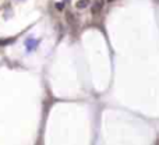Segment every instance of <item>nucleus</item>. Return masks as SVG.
Listing matches in <instances>:
<instances>
[{
    "mask_svg": "<svg viewBox=\"0 0 159 145\" xmlns=\"http://www.w3.org/2000/svg\"><path fill=\"white\" fill-rule=\"evenodd\" d=\"M38 43H39V41H35V39H27V41H25V46H27V49L30 50H35V48L38 46Z\"/></svg>",
    "mask_w": 159,
    "mask_h": 145,
    "instance_id": "obj_2",
    "label": "nucleus"
},
{
    "mask_svg": "<svg viewBox=\"0 0 159 145\" xmlns=\"http://www.w3.org/2000/svg\"><path fill=\"white\" fill-rule=\"evenodd\" d=\"M91 0H77V3H75V7L78 8V10H84V8H87L88 6H89Z\"/></svg>",
    "mask_w": 159,
    "mask_h": 145,
    "instance_id": "obj_3",
    "label": "nucleus"
},
{
    "mask_svg": "<svg viewBox=\"0 0 159 145\" xmlns=\"http://www.w3.org/2000/svg\"><path fill=\"white\" fill-rule=\"evenodd\" d=\"M103 6H105V0H95L93 4L91 6V13L93 16H98L102 10H103Z\"/></svg>",
    "mask_w": 159,
    "mask_h": 145,
    "instance_id": "obj_1",
    "label": "nucleus"
},
{
    "mask_svg": "<svg viewBox=\"0 0 159 145\" xmlns=\"http://www.w3.org/2000/svg\"><path fill=\"white\" fill-rule=\"evenodd\" d=\"M109 2H112V0H109Z\"/></svg>",
    "mask_w": 159,
    "mask_h": 145,
    "instance_id": "obj_5",
    "label": "nucleus"
},
{
    "mask_svg": "<svg viewBox=\"0 0 159 145\" xmlns=\"http://www.w3.org/2000/svg\"><path fill=\"white\" fill-rule=\"evenodd\" d=\"M66 18H67V22H69L71 27H77V18H75V16L73 13H67Z\"/></svg>",
    "mask_w": 159,
    "mask_h": 145,
    "instance_id": "obj_4",
    "label": "nucleus"
}]
</instances>
